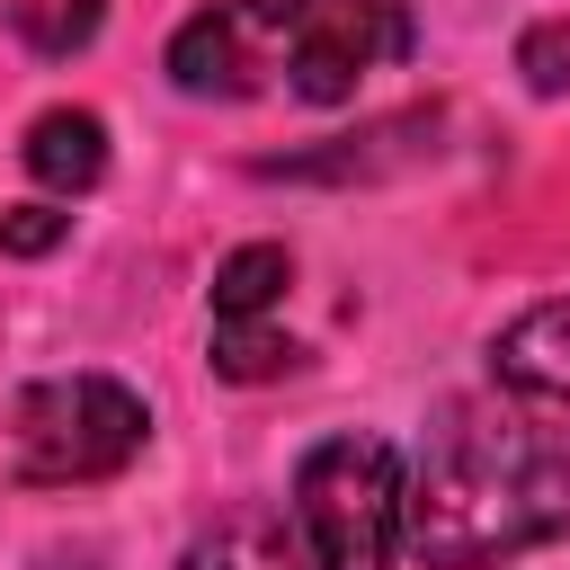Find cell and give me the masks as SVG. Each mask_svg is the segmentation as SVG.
Segmentation results:
<instances>
[{"label": "cell", "instance_id": "cell-2", "mask_svg": "<svg viewBox=\"0 0 570 570\" xmlns=\"http://www.w3.org/2000/svg\"><path fill=\"white\" fill-rule=\"evenodd\" d=\"M419 27L401 0H214L169 36V80L187 98H303L338 107L374 71L410 62Z\"/></svg>", "mask_w": 570, "mask_h": 570}, {"label": "cell", "instance_id": "cell-8", "mask_svg": "<svg viewBox=\"0 0 570 570\" xmlns=\"http://www.w3.org/2000/svg\"><path fill=\"white\" fill-rule=\"evenodd\" d=\"M178 570H303V552H294L285 517H258L249 508V517H223L214 534H196Z\"/></svg>", "mask_w": 570, "mask_h": 570}, {"label": "cell", "instance_id": "cell-3", "mask_svg": "<svg viewBox=\"0 0 570 570\" xmlns=\"http://www.w3.org/2000/svg\"><path fill=\"white\" fill-rule=\"evenodd\" d=\"M294 525L312 570H392L410 552V472L383 436H321L294 463Z\"/></svg>", "mask_w": 570, "mask_h": 570}, {"label": "cell", "instance_id": "cell-7", "mask_svg": "<svg viewBox=\"0 0 570 570\" xmlns=\"http://www.w3.org/2000/svg\"><path fill=\"white\" fill-rule=\"evenodd\" d=\"M27 169H36L53 196L98 187V178H107V125H98L89 107H45V116L27 125Z\"/></svg>", "mask_w": 570, "mask_h": 570}, {"label": "cell", "instance_id": "cell-9", "mask_svg": "<svg viewBox=\"0 0 570 570\" xmlns=\"http://www.w3.org/2000/svg\"><path fill=\"white\" fill-rule=\"evenodd\" d=\"M525 80L534 89H561L570 80V27H534L525 36Z\"/></svg>", "mask_w": 570, "mask_h": 570}, {"label": "cell", "instance_id": "cell-1", "mask_svg": "<svg viewBox=\"0 0 570 570\" xmlns=\"http://www.w3.org/2000/svg\"><path fill=\"white\" fill-rule=\"evenodd\" d=\"M570 534V436L525 410H454L410 472V552L490 570Z\"/></svg>", "mask_w": 570, "mask_h": 570}, {"label": "cell", "instance_id": "cell-6", "mask_svg": "<svg viewBox=\"0 0 570 570\" xmlns=\"http://www.w3.org/2000/svg\"><path fill=\"white\" fill-rule=\"evenodd\" d=\"M490 374H499L508 392H525V401L570 410V294L525 303V312L490 338Z\"/></svg>", "mask_w": 570, "mask_h": 570}, {"label": "cell", "instance_id": "cell-4", "mask_svg": "<svg viewBox=\"0 0 570 570\" xmlns=\"http://www.w3.org/2000/svg\"><path fill=\"white\" fill-rule=\"evenodd\" d=\"M9 436H18V481H36V490H89V481H116L142 454L151 410L116 374H45V383L18 392Z\"/></svg>", "mask_w": 570, "mask_h": 570}, {"label": "cell", "instance_id": "cell-10", "mask_svg": "<svg viewBox=\"0 0 570 570\" xmlns=\"http://www.w3.org/2000/svg\"><path fill=\"white\" fill-rule=\"evenodd\" d=\"M62 223H71V214H45V205H18V214L0 223V249H53V240H62Z\"/></svg>", "mask_w": 570, "mask_h": 570}, {"label": "cell", "instance_id": "cell-5", "mask_svg": "<svg viewBox=\"0 0 570 570\" xmlns=\"http://www.w3.org/2000/svg\"><path fill=\"white\" fill-rule=\"evenodd\" d=\"M285 285H294L285 240H240V249L214 267V303H205L214 374H232V383H267V374H294V365H303V347L276 330Z\"/></svg>", "mask_w": 570, "mask_h": 570}]
</instances>
